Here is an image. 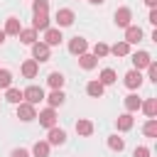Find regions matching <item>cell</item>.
<instances>
[{
  "label": "cell",
  "instance_id": "obj_15",
  "mask_svg": "<svg viewBox=\"0 0 157 157\" xmlns=\"http://www.w3.org/2000/svg\"><path fill=\"white\" fill-rule=\"evenodd\" d=\"M61 32L59 29H44V44H49V47H56V44H61Z\"/></svg>",
  "mask_w": 157,
  "mask_h": 157
},
{
  "label": "cell",
  "instance_id": "obj_14",
  "mask_svg": "<svg viewBox=\"0 0 157 157\" xmlns=\"http://www.w3.org/2000/svg\"><path fill=\"white\" fill-rule=\"evenodd\" d=\"M76 132H78L81 137H91V135H93V123L86 120V118L76 120Z\"/></svg>",
  "mask_w": 157,
  "mask_h": 157
},
{
  "label": "cell",
  "instance_id": "obj_20",
  "mask_svg": "<svg viewBox=\"0 0 157 157\" xmlns=\"http://www.w3.org/2000/svg\"><path fill=\"white\" fill-rule=\"evenodd\" d=\"M20 29H22V27H20V20H17V17H7L2 32H5V34H20Z\"/></svg>",
  "mask_w": 157,
  "mask_h": 157
},
{
  "label": "cell",
  "instance_id": "obj_19",
  "mask_svg": "<svg viewBox=\"0 0 157 157\" xmlns=\"http://www.w3.org/2000/svg\"><path fill=\"white\" fill-rule=\"evenodd\" d=\"M86 93H88L91 98H101V96H103V83H101V81H88Z\"/></svg>",
  "mask_w": 157,
  "mask_h": 157
},
{
  "label": "cell",
  "instance_id": "obj_16",
  "mask_svg": "<svg viewBox=\"0 0 157 157\" xmlns=\"http://www.w3.org/2000/svg\"><path fill=\"white\" fill-rule=\"evenodd\" d=\"M108 54H115V56H128L130 54V44L123 39V42H115L113 47H108Z\"/></svg>",
  "mask_w": 157,
  "mask_h": 157
},
{
  "label": "cell",
  "instance_id": "obj_22",
  "mask_svg": "<svg viewBox=\"0 0 157 157\" xmlns=\"http://www.w3.org/2000/svg\"><path fill=\"white\" fill-rule=\"evenodd\" d=\"M115 125H118V130H130L132 128V115L130 113H123V115H118V120H115Z\"/></svg>",
  "mask_w": 157,
  "mask_h": 157
},
{
  "label": "cell",
  "instance_id": "obj_34",
  "mask_svg": "<svg viewBox=\"0 0 157 157\" xmlns=\"http://www.w3.org/2000/svg\"><path fill=\"white\" fill-rule=\"evenodd\" d=\"M147 76H150V81H157V64L155 61L147 64Z\"/></svg>",
  "mask_w": 157,
  "mask_h": 157
},
{
  "label": "cell",
  "instance_id": "obj_21",
  "mask_svg": "<svg viewBox=\"0 0 157 157\" xmlns=\"http://www.w3.org/2000/svg\"><path fill=\"white\" fill-rule=\"evenodd\" d=\"M64 98H66V96L61 93V88H54V91L49 93V98H47V101H49V108H56V105H61V103H64Z\"/></svg>",
  "mask_w": 157,
  "mask_h": 157
},
{
  "label": "cell",
  "instance_id": "obj_17",
  "mask_svg": "<svg viewBox=\"0 0 157 157\" xmlns=\"http://www.w3.org/2000/svg\"><path fill=\"white\" fill-rule=\"evenodd\" d=\"M17 37H20L22 44H34V42H37V29H32V27H29V29H20Z\"/></svg>",
  "mask_w": 157,
  "mask_h": 157
},
{
  "label": "cell",
  "instance_id": "obj_25",
  "mask_svg": "<svg viewBox=\"0 0 157 157\" xmlns=\"http://www.w3.org/2000/svg\"><path fill=\"white\" fill-rule=\"evenodd\" d=\"M142 110H145V115H150V118H155L157 115V98H147L142 105H140Z\"/></svg>",
  "mask_w": 157,
  "mask_h": 157
},
{
  "label": "cell",
  "instance_id": "obj_27",
  "mask_svg": "<svg viewBox=\"0 0 157 157\" xmlns=\"http://www.w3.org/2000/svg\"><path fill=\"white\" fill-rule=\"evenodd\" d=\"M5 98H7L10 103H15V105L25 101V98H22V91H20V88H7V93H5Z\"/></svg>",
  "mask_w": 157,
  "mask_h": 157
},
{
  "label": "cell",
  "instance_id": "obj_35",
  "mask_svg": "<svg viewBox=\"0 0 157 157\" xmlns=\"http://www.w3.org/2000/svg\"><path fill=\"white\" fill-rule=\"evenodd\" d=\"M132 157H150V150H147V147H135Z\"/></svg>",
  "mask_w": 157,
  "mask_h": 157
},
{
  "label": "cell",
  "instance_id": "obj_2",
  "mask_svg": "<svg viewBox=\"0 0 157 157\" xmlns=\"http://www.w3.org/2000/svg\"><path fill=\"white\" fill-rule=\"evenodd\" d=\"M17 118L22 120V123H29V120H34L37 118V110H34V105L32 103H17Z\"/></svg>",
  "mask_w": 157,
  "mask_h": 157
},
{
  "label": "cell",
  "instance_id": "obj_18",
  "mask_svg": "<svg viewBox=\"0 0 157 157\" xmlns=\"http://www.w3.org/2000/svg\"><path fill=\"white\" fill-rule=\"evenodd\" d=\"M78 64H81V69H86V71H91V69H96V64H98V59H96L93 54H81V56H78Z\"/></svg>",
  "mask_w": 157,
  "mask_h": 157
},
{
  "label": "cell",
  "instance_id": "obj_28",
  "mask_svg": "<svg viewBox=\"0 0 157 157\" xmlns=\"http://www.w3.org/2000/svg\"><path fill=\"white\" fill-rule=\"evenodd\" d=\"M47 81H49V86H52V88H61V86H64V76H61L59 71H52Z\"/></svg>",
  "mask_w": 157,
  "mask_h": 157
},
{
  "label": "cell",
  "instance_id": "obj_32",
  "mask_svg": "<svg viewBox=\"0 0 157 157\" xmlns=\"http://www.w3.org/2000/svg\"><path fill=\"white\" fill-rule=\"evenodd\" d=\"M105 54H108V44L98 42V44L93 47V56H96V59H101V56H105Z\"/></svg>",
  "mask_w": 157,
  "mask_h": 157
},
{
  "label": "cell",
  "instance_id": "obj_31",
  "mask_svg": "<svg viewBox=\"0 0 157 157\" xmlns=\"http://www.w3.org/2000/svg\"><path fill=\"white\" fill-rule=\"evenodd\" d=\"M10 83H12V74L7 69H0V88H10Z\"/></svg>",
  "mask_w": 157,
  "mask_h": 157
},
{
  "label": "cell",
  "instance_id": "obj_5",
  "mask_svg": "<svg viewBox=\"0 0 157 157\" xmlns=\"http://www.w3.org/2000/svg\"><path fill=\"white\" fill-rule=\"evenodd\" d=\"M47 142L49 145H64L66 142V132L61 130V128H49V135H47Z\"/></svg>",
  "mask_w": 157,
  "mask_h": 157
},
{
  "label": "cell",
  "instance_id": "obj_9",
  "mask_svg": "<svg viewBox=\"0 0 157 157\" xmlns=\"http://www.w3.org/2000/svg\"><path fill=\"white\" fill-rule=\"evenodd\" d=\"M125 86H128V88H140V86H142V74H140L137 69L128 71V74H125Z\"/></svg>",
  "mask_w": 157,
  "mask_h": 157
},
{
  "label": "cell",
  "instance_id": "obj_13",
  "mask_svg": "<svg viewBox=\"0 0 157 157\" xmlns=\"http://www.w3.org/2000/svg\"><path fill=\"white\" fill-rule=\"evenodd\" d=\"M37 71H39V64H37L34 59L22 61V76H25V78H34V76H37Z\"/></svg>",
  "mask_w": 157,
  "mask_h": 157
},
{
  "label": "cell",
  "instance_id": "obj_38",
  "mask_svg": "<svg viewBox=\"0 0 157 157\" xmlns=\"http://www.w3.org/2000/svg\"><path fill=\"white\" fill-rule=\"evenodd\" d=\"M145 5H150V7H155V5H157V0H145Z\"/></svg>",
  "mask_w": 157,
  "mask_h": 157
},
{
  "label": "cell",
  "instance_id": "obj_26",
  "mask_svg": "<svg viewBox=\"0 0 157 157\" xmlns=\"http://www.w3.org/2000/svg\"><path fill=\"white\" fill-rule=\"evenodd\" d=\"M98 81H101L103 86H110V83H115V71H113V69H103Z\"/></svg>",
  "mask_w": 157,
  "mask_h": 157
},
{
  "label": "cell",
  "instance_id": "obj_24",
  "mask_svg": "<svg viewBox=\"0 0 157 157\" xmlns=\"http://www.w3.org/2000/svg\"><path fill=\"white\" fill-rule=\"evenodd\" d=\"M140 105H142V101H140L135 93H130V96L125 98V108H128V113H135V110H140Z\"/></svg>",
  "mask_w": 157,
  "mask_h": 157
},
{
  "label": "cell",
  "instance_id": "obj_4",
  "mask_svg": "<svg viewBox=\"0 0 157 157\" xmlns=\"http://www.w3.org/2000/svg\"><path fill=\"white\" fill-rule=\"evenodd\" d=\"M37 118H39V125H44V128H54V125H56V113H54V108H44Z\"/></svg>",
  "mask_w": 157,
  "mask_h": 157
},
{
  "label": "cell",
  "instance_id": "obj_10",
  "mask_svg": "<svg viewBox=\"0 0 157 157\" xmlns=\"http://www.w3.org/2000/svg\"><path fill=\"white\" fill-rule=\"evenodd\" d=\"M32 29H49V15L47 12H34V20H32Z\"/></svg>",
  "mask_w": 157,
  "mask_h": 157
},
{
  "label": "cell",
  "instance_id": "obj_12",
  "mask_svg": "<svg viewBox=\"0 0 157 157\" xmlns=\"http://www.w3.org/2000/svg\"><path fill=\"white\" fill-rule=\"evenodd\" d=\"M150 61H152V56H150L147 52H135V54H132V64H135L137 71H140V69H147Z\"/></svg>",
  "mask_w": 157,
  "mask_h": 157
},
{
  "label": "cell",
  "instance_id": "obj_40",
  "mask_svg": "<svg viewBox=\"0 0 157 157\" xmlns=\"http://www.w3.org/2000/svg\"><path fill=\"white\" fill-rule=\"evenodd\" d=\"M91 2H93V5H103L105 0H91Z\"/></svg>",
  "mask_w": 157,
  "mask_h": 157
},
{
  "label": "cell",
  "instance_id": "obj_37",
  "mask_svg": "<svg viewBox=\"0 0 157 157\" xmlns=\"http://www.w3.org/2000/svg\"><path fill=\"white\" fill-rule=\"evenodd\" d=\"M150 22L157 25V10H155V7H152V12H150Z\"/></svg>",
  "mask_w": 157,
  "mask_h": 157
},
{
  "label": "cell",
  "instance_id": "obj_8",
  "mask_svg": "<svg viewBox=\"0 0 157 157\" xmlns=\"http://www.w3.org/2000/svg\"><path fill=\"white\" fill-rule=\"evenodd\" d=\"M56 22H59V27H69V25H74V12H71L69 7L56 10Z\"/></svg>",
  "mask_w": 157,
  "mask_h": 157
},
{
  "label": "cell",
  "instance_id": "obj_29",
  "mask_svg": "<svg viewBox=\"0 0 157 157\" xmlns=\"http://www.w3.org/2000/svg\"><path fill=\"white\" fill-rule=\"evenodd\" d=\"M108 147H110V150H115V152H123L125 140H123V137H118V135H113V137H108Z\"/></svg>",
  "mask_w": 157,
  "mask_h": 157
},
{
  "label": "cell",
  "instance_id": "obj_36",
  "mask_svg": "<svg viewBox=\"0 0 157 157\" xmlns=\"http://www.w3.org/2000/svg\"><path fill=\"white\" fill-rule=\"evenodd\" d=\"M10 157H29V152H27V150H22V147H17V150H12V152H10Z\"/></svg>",
  "mask_w": 157,
  "mask_h": 157
},
{
  "label": "cell",
  "instance_id": "obj_6",
  "mask_svg": "<svg viewBox=\"0 0 157 157\" xmlns=\"http://www.w3.org/2000/svg\"><path fill=\"white\" fill-rule=\"evenodd\" d=\"M130 20H132L130 7H118V10H115V25H118V27H128Z\"/></svg>",
  "mask_w": 157,
  "mask_h": 157
},
{
  "label": "cell",
  "instance_id": "obj_23",
  "mask_svg": "<svg viewBox=\"0 0 157 157\" xmlns=\"http://www.w3.org/2000/svg\"><path fill=\"white\" fill-rule=\"evenodd\" d=\"M32 155H34V157H49V142H44V140L34 142V147H32Z\"/></svg>",
  "mask_w": 157,
  "mask_h": 157
},
{
  "label": "cell",
  "instance_id": "obj_33",
  "mask_svg": "<svg viewBox=\"0 0 157 157\" xmlns=\"http://www.w3.org/2000/svg\"><path fill=\"white\" fill-rule=\"evenodd\" d=\"M32 10H34V12H47V10H49V0H34Z\"/></svg>",
  "mask_w": 157,
  "mask_h": 157
},
{
  "label": "cell",
  "instance_id": "obj_30",
  "mask_svg": "<svg viewBox=\"0 0 157 157\" xmlns=\"http://www.w3.org/2000/svg\"><path fill=\"white\" fill-rule=\"evenodd\" d=\"M142 130H145V135H147V137H157V120H155V118H150V120L145 123V128H142Z\"/></svg>",
  "mask_w": 157,
  "mask_h": 157
},
{
  "label": "cell",
  "instance_id": "obj_1",
  "mask_svg": "<svg viewBox=\"0 0 157 157\" xmlns=\"http://www.w3.org/2000/svg\"><path fill=\"white\" fill-rule=\"evenodd\" d=\"M22 98H25L27 103L37 105L39 101H44V91H42V86H27V88L22 91Z\"/></svg>",
  "mask_w": 157,
  "mask_h": 157
},
{
  "label": "cell",
  "instance_id": "obj_3",
  "mask_svg": "<svg viewBox=\"0 0 157 157\" xmlns=\"http://www.w3.org/2000/svg\"><path fill=\"white\" fill-rule=\"evenodd\" d=\"M29 47H32L34 61H49V44H44V42H34V44H29Z\"/></svg>",
  "mask_w": 157,
  "mask_h": 157
},
{
  "label": "cell",
  "instance_id": "obj_7",
  "mask_svg": "<svg viewBox=\"0 0 157 157\" xmlns=\"http://www.w3.org/2000/svg\"><path fill=\"white\" fill-rule=\"evenodd\" d=\"M86 49H88V42H86L83 37H74V39L69 42V52H71V54H78V56H81V54H86Z\"/></svg>",
  "mask_w": 157,
  "mask_h": 157
},
{
  "label": "cell",
  "instance_id": "obj_39",
  "mask_svg": "<svg viewBox=\"0 0 157 157\" xmlns=\"http://www.w3.org/2000/svg\"><path fill=\"white\" fill-rule=\"evenodd\" d=\"M2 42H5V32L0 29V44H2Z\"/></svg>",
  "mask_w": 157,
  "mask_h": 157
},
{
  "label": "cell",
  "instance_id": "obj_11",
  "mask_svg": "<svg viewBox=\"0 0 157 157\" xmlns=\"http://www.w3.org/2000/svg\"><path fill=\"white\" fill-rule=\"evenodd\" d=\"M140 39H142V29L128 25V27H125V42H128V44H137Z\"/></svg>",
  "mask_w": 157,
  "mask_h": 157
}]
</instances>
